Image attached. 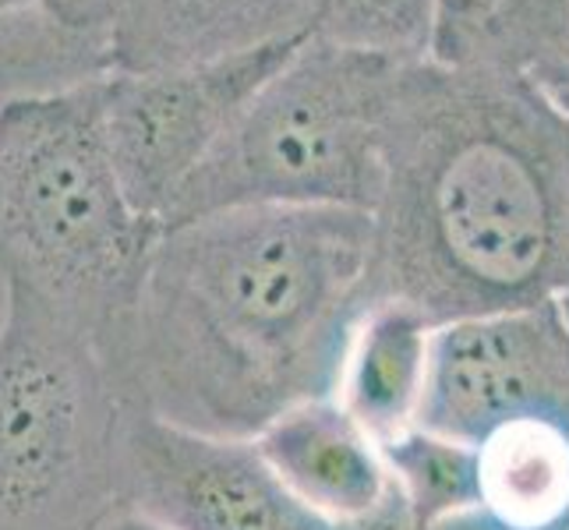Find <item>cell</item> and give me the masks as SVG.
I'll use <instances>...</instances> for the list:
<instances>
[{
    "instance_id": "obj_1",
    "label": "cell",
    "mask_w": 569,
    "mask_h": 530,
    "mask_svg": "<svg viewBox=\"0 0 569 530\" xmlns=\"http://www.w3.org/2000/svg\"><path fill=\"white\" fill-rule=\"evenodd\" d=\"M371 212L238 206L160 227L110 364L128 403L191 436L251 442L332 397L371 301Z\"/></svg>"
},
{
    "instance_id": "obj_2",
    "label": "cell",
    "mask_w": 569,
    "mask_h": 530,
    "mask_svg": "<svg viewBox=\"0 0 569 530\" xmlns=\"http://www.w3.org/2000/svg\"><path fill=\"white\" fill-rule=\"evenodd\" d=\"M371 298L436 326L556 298L569 139L517 74L403 64L371 212Z\"/></svg>"
},
{
    "instance_id": "obj_3",
    "label": "cell",
    "mask_w": 569,
    "mask_h": 530,
    "mask_svg": "<svg viewBox=\"0 0 569 530\" xmlns=\"http://www.w3.org/2000/svg\"><path fill=\"white\" fill-rule=\"evenodd\" d=\"M160 223L131 206L100 128V86L0 107V266L100 343L128 329Z\"/></svg>"
},
{
    "instance_id": "obj_4",
    "label": "cell",
    "mask_w": 569,
    "mask_h": 530,
    "mask_svg": "<svg viewBox=\"0 0 569 530\" xmlns=\"http://www.w3.org/2000/svg\"><path fill=\"white\" fill-rule=\"evenodd\" d=\"M397 74L400 64L305 36L173 194L160 227L238 206L376 212Z\"/></svg>"
},
{
    "instance_id": "obj_5",
    "label": "cell",
    "mask_w": 569,
    "mask_h": 530,
    "mask_svg": "<svg viewBox=\"0 0 569 530\" xmlns=\"http://www.w3.org/2000/svg\"><path fill=\"white\" fill-rule=\"evenodd\" d=\"M128 397L86 329L11 287L0 332V530H103Z\"/></svg>"
},
{
    "instance_id": "obj_6",
    "label": "cell",
    "mask_w": 569,
    "mask_h": 530,
    "mask_svg": "<svg viewBox=\"0 0 569 530\" xmlns=\"http://www.w3.org/2000/svg\"><path fill=\"white\" fill-rule=\"evenodd\" d=\"M298 43L184 68L110 71L100 82V128L131 206L163 223L173 194Z\"/></svg>"
},
{
    "instance_id": "obj_7",
    "label": "cell",
    "mask_w": 569,
    "mask_h": 530,
    "mask_svg": "<svg viewBox=\"0 0 569 530\" xmlns=\"http://www.w3.org/2000/svg\"><path fill=\"white\" fill-rule=\"evenodd\" d=\"M548 410H569V329L556 301L436 326L421 431L478 446L496 428Z\"/></svg>"
},
{
    "instance_id": "obj_8",
    "label": "cell",
    "mask_w": 569,
    "mask_h": 530,
    "mask_svg": "<svg viewBox=\"0 0 569 530\" xmlns=\"http://www.w3.org/2000/svg\"><path fill=\"white\" fill-rule=\"evenodd\" d=\"M121 509L167 530H329L283 492L251 442L191 436L134 403L121 431Z\"/></svg>"
},
{
    "instance_id": "obj_9",
    "label": "cell",
    "mask_w": 569,
    "mask_h": 530,
    "mask_svg": "<svg viewBox=\"0 0 569 530\" xmlns=\"http://www.w3.org/2000/svg\"><path fill=\"white\" fill-rule=\"evenodd\" d=\"M251 446L283 492L329 530L410 523L382 442L332 397L287 410Z\"/></svg>"
},
{
    "instance_id": "obj_10",
    "label": "cell",
    "mask_w": 569,
    "mask_h": 530,
    "mask_svg": "<svg viewBox=\"0 0 569 530\" xmlns=\"http://www.w3.org/2000/svg\"><path fill=\"white\" fill-rule=\"evenodd\" d=\"M316 0H117L113 71L206 64L305 39Z\"/></svg>"
},
{
    "instance_id": "obj_11",
    "label": "cell",
    "mask_w": 569,
    "mask_h": 530,
    "mask_svg": "<svg viewBox=\"0 0 569 530\" xmlns=\"http://www.w3.org/2000/svg\"><path fill=\"white\" fill-rule=\"evenodd\" d=\"M475 449V502L428 530H569V410L517 418Z\"/></svg>"
},
{
    "instance_id": "obj_12",
    "label": "cell",
    "mask_w": 569,
    "mask_h": 530,
    "mask_svg": "<svg viewBox=\"0 0 569 530\" xmlns=\"http://www.w3.org/2000/svg\"><path fill=\"white\" fill-rule=\"evenodd\" d=\"M436 322L397 298H371L347 332L332 400L382 446L418 428Z\"/></svg>"
},
{
    "instance_id": "obj_13",
    "label": "cell",
    "mask_w": 569,
    "mask_h": 530,
    "mask_svg": "<svg viewBox=\"0 0 569 530\" xmlns=\"http://www.w3.org/2000/svg\"><path fill=\"white\" fill-rule=\"evenodd\" d=\"M110 71V26L68 22L43 0L0 14V107L100 86Z\"/></svg>"
},
{
    "instance_id": "obj_14",
    "label": "cell",
    "mask_w": 569,
    "mask_h": 530,
    "mask_svg": "<svg viewBox=\"0 0 569 530\" xmlns=\"http://www.w3.org/2000/svg\"><path fill=\"white\" fill-rule=\"evenodd\" d=\"M566 14L569 0H436L431 61L520 78L552 43Z\"/></svg>"
},
{
    "instance_id": "obj_15",
    "label": "cell",
    "mask_w": 569,
    "mask_h": 530,
    "mask_svg": "<svg viewBox=\"0 0 569 530\" xmlns=\"http://www.w3.org/2000/svg\"><path fill=\"white\" fill-rule=\"evenodd\" d=\"M308 36L400 68L418 64L431 57L436 0H316Z\"/></svg>"
},
{
    "instance_id": "obj_16",
    "label": "cell",
    "mask_w": 569,
    "mask_h": 530,
    "mask_svg": "<svg viewBox=\"0 0 569 530\" xmlns=\"http://www.w3.org/2000/svg\"><path fill=\"white\" fill-rule=\"evenodd\" d=\"M415 530H428L475 502V449L410 428L382 446Z\"/></svg>"
},
{
    "instance_id": "obj_17",
    "label": "cell",
    "mask_w": 569,
    "mask_h": 530,
    "mask_svg": "<svg viewBox=\"0 0 569 530\" xmlns=\"http://www.w3.org/2000/svg\"><path fill=\"white\" fill-rule=\"evenodd\" d=\"M520 78L541 100V107L556 117L569 139V14H566L562 29L552 36V43L538 53V61Z\"/></svg>"
},
{
    "instance_id": "obj_18",
    "label": "cell",
    "mask_w": 569,
    "mask_h": 530,
    "mask_svg": "<svg viewBox=\"0 0 569 530\" xmlns=\"http://www.w3.org/2000/svg\"><path fill=\"white\" fill-rule=\"evenodd\" d=\"M43 4L78 26H110L117 0H43Z\"/></svg>"
},
{
    "instance_id": "obj_19",
    "label": "cell",
    "mask_w": 569,
    "mask_h": 530,
    "mask_svg": "<svg viewBox=\"0 0 569 530\" xmlns=\"http://www.w3.org/2000/svg\"><path fill=\"white\" fill-rule=\"evenodd\" d=\"M103 530H167V527H160L142 513H134V509H117V513L103 523Z\"/></svg>"
},
{
    "instance_id": "obj_20",
    "label": "cell",
    "mask_w": 569,
    "mask_h": 530,
    "mask_svg": "<svg viewBox=\"0 0 569 530\" xmlns=\"http://www.w3.org/2000/svg\"><path fill=\"white\" fill-rule=\"evenodd\" d=\"M556 308L569 329V233H566V254H562V272H559V287H556Z\"/></svg>"
},
{
    "instance_id": "obj_21",
    "label": "cell",
    "mask_w": 569,
    "mask_h": 530,
    "mask_svg": "<svg viewBox=\"0 0 569 530\" xmlns=\"http://www.w3.org/2000/svg\"><path fill=\"white\" fill-rule=\"evenodd\" d=\"M8 316H11V283H8L4 266H0V332L8 326Z\"/></svg>"
}]
</instances>
